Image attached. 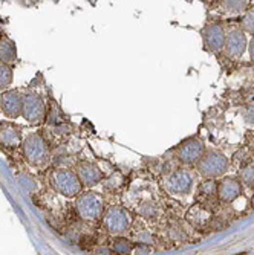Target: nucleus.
Masks as SVG:
<instances>
[{
	"label": "nucleus",
	"mask_w": 254,
	"mask_h": 255,
	"mask_svg": "<svg viewBox=\"0 0 254 255\" xmlns=\"http://www.w3.org/2000/svg\"><path fill=\"white\" fill-rule=\"evenodd\" d=\"M51 185L57 193L69 199L77 197L83 191V183L78 174L66 168H57L51 173Z\"/></svg>",
	"instance_id": "1"
},
{
	"label": "nucleus",
	"mask_w": 254,
	"mask_h": 255,
	"mask_svg": "<svg viewBox=\"0 0 254 255\" xmlns=\"http://www.w3.org/2000/svg\"><path fill=\"white\" fill-rule=\"evenodd\" d=\"M75 210L84 220H98L104 214V199L97 191H87L78 194Z\"/></svg>",
	"instance_id": "2"
},
{
	"label": "nucleus",
	"mask_w": 254,
	"mask_h": 255,
	"mask_svg": "<svg viewBox=\"0 0 254 255\" xmlns=\"http://www.w3.org/2000/svg\"><path fill=\"white\" fill-rule=\"evenodd\" d=\"M23 154H25L29 164L37 168L44 167L49 162V148L46 145L44 139L37 133H32L25 139V142H23Z\"/></svg>",
	"instance_id": "3"
},
{
	"label": "nucleus",
	"mask_w": 254,
	"mask_h": 255,
	"mask_svg": "<svg viewBox=\"0 0 254 255\" xmlns=\"http://www.w3.org/2000/svg\"><path fill=\"white\" fill-rule=\"evenodd\" d=\"M198 171L205 179H216L219 176H224L228 170V159L225 154L219 151H207L201 156V159L196 162Z\"/></svg>",
	"instance_id": "4"
},
{
	"label": "nucleus",
	"mask_w": 254,
	"mask_h": 255,
	"mask_svg": "<svg viewBox=\"0 0 254 255\" xmlns=\"http://www.w3.org/2000/svg\"><path fill=\"white\" fill-rule=\"evenodd\" d=\"M103 222L107 233L112 236L124 234L132 225V216L121 206H109L103 214Z\"/></svg>",
	"instance_id": "5"
},
{
	"label": "nucleus",
	"mask_w": 254,
	"mask_h": 255,
	"mask_svg": "<svg viewBox=\"0 0 254 255\" xmlns=\"http://www.w3.org/2000/svg\"><path fill=\"white\" fill-rule=\"evenodd\" d=\"M193 187V174L192 171L181 168L175 170L164 179V190L172 196H186Z\"/></svg>",
	"instance_id": "6"
},
{
	"label": "nucleus",
	"mask_w": 254,
	"mask_h": 255,
	"mask_svg": "<svg viewBox=\"0 0 254 255\" xmlns=\"http://www.w3.org/2000/svg\"><path fill=\"white\" fill-rule=\"evenodd\" d=\"M44 112L46 106L43 98L35 94V92H28V94L23 95V109L21 115L29 124H41L44 121Z\"/></svg>",
	"instance_id": "7"
},
{
	"label": "nucleus",
	"mask_w": 254,
	"mask_h": 255,
	"mask_svg": "<svg viewBox=\"0 0 254 255\" xmlns=\"http://www.w3.org/2000/svg\"><path fill=\"white\" fill-rule=\"evenodd\" d=\"M205 153V147L204 142L198 137H190L187 141H184L181 145H178L176 148V157L186 165H192L196 164V162L201 159V156Z\"/></svg>",
	"instance_id": "8"
},
{
	"label": "nucleus",
	"mask_w": 254,
	"mask_h": 255,
	"mask_svg": "<svg viewBox=\"0 0 254 255\" xmlns=\"http://www.w3.org/2000/svg\"><path fill=\"white\" fill-rule=\"evenodd\" d=\"M247 49V37L242 29H230L225 34L224 51L230 58H239Z\"/></svg>",
	"instance_id": "9"
},
{
	"label": "nucleus",
	"mask_w": 254,
	"mask_h": 255,
	"mask_svg": "<svg viewBox=\"0 0 254 255\" xmlns=\"http://www.w3.org/2000/svg\"><path fill=\"white\" fill-rule=\"evenodd\" d=\"M0 106L6 118H18L23 109V95H20L17 90H6L0 100Z\"/></svg>",
	"instance_id": "10"
},
{
	"label": "nucleus",
	"mask_w": 254,
	"mask_h": 255,
	"mask_svg": "<svg viewBox=\"0 0 254 255\" xmlns=\"http://www.w3.org/2000/svg\"><path fill=\"white\" fill-rule=\"evenodd\" d=\"M242 185L236 177H225L218 183V197L224 203H232L241 196Z\"/></svg>",
	"instance_id": "11"
},
{
	"label": "nucleus",
	"mask_w": 254,
	"mask_h": 255,
	"mask_svg": "<svg viewBox=\"0 0 254 255\" xmlns=\"http://www.w3.org/2000/svg\"><path fill=\"white\" fill-rule=\"evenodd\" d=\"M77 174L83 183V187H95L103 180V173L101 170L92 164V162H80L78 167H77Z\"/></svg>",
	"instance_id": "12"
},
{
	"label": "nucleus",
	"mask_w": 254,
	"mask_h": 255,
	"mask_svg": "<svg viewBox=\"0 0 254 255\" xmlns=\"http://www.w3.org/2000/svg\"><path fill=\"white\" fill-rule=\"evenodd\" d=\"M204 41L212 52H219L224 49L225 31L218 23H212L204 29Z\"/></svg>",
	"instance_id": "13"
},
{
	"label": "nucleus",
	"mask_w": 254,
	"mask_h": 255,
	"mask_svg": "<svg viewBox=\"0 0 254 255\" xmlns=\"http://www.w3.org/2000/svg\"><path fill=\"white\" fill-rule=\"evenodd\" d=\"M0 142L9 148L18 147L21 144V136H20L18 127H15L14 124H9V123L0 124Z\"/></svg>",
	"instance_id": "14"
},
{
	"label": "nucleus",
	"mask_w": 254,
	"mask_h": 255,
	"mask_svg": "<svg viewBox=\"0 0 254 255\" xmlns=\"http://www.w3.org/2000/svg\"><path fill=\"white\" fill-rule=\"evenodd\" d=\"M17 58V51L12 41L3 38L0 40V61L3 63H12Z\"/></svg>",
	"instance_id": "15"
},
{
	"label": "nucleus",
	"mask_w": 254,
	"mask_h": 255,
	"mask_svg": "<svg viewBox=\"0 0 254 255\" xmlns=\"http://www.w3.org/2000/svg\"><path fill=\"white\" fill-rule=\"evenodd\" d=\"M218 196V183L215 179H207L199 187V197L201 200H212Z\"/></svg>",
	"instance_id": "16"
},
{
	"label": "nucleus",
	"mask_w": 254,
	"mask_h": 255,
	"mask_svg": "<svg viewBox=\"0 0 254 255\" xmlns=\"http://www.w3.org/2000/svg\"><path fill=\"white\" fill-rule=\"evenodd\" d=\"M221 6L228 12H244L247 9V0H219Z\"/></svg>",
	"instance_id": "17"
},
{
	"label": "nucleus",
	"mask_w": 254,
	"mask_h": 255,
	"mask_svg": "<svg viewBox=\"0 0 254 255\" xmlns=\"http://www.w3.org/2000/svg\"><path fill=\"white\" fill-rule=\"evenodd\" d=\"M12 83V69L8 63L0 61V90H5Z\"/></svg>",
	"instance_id": "18"
},
{
	"label": "nucleus",
	"mask_w": 254,
	"mask_h": 255,
	"mask_svg": "<svg viewBox=\"0 0 254 255\" xmlns=\"http://www.w3.org/2000/svg\"><path fill=\"white\" fill-rule=\"evenodd\" d=\"M239 180L248 187H254V164H247L239 170Z\"/></svg>",
	"instance_id": "19"
},
{
	"label": "nucleus",
	"mask_w": 254,
	"mask_h": 255,
	"mask_svg": "<svg viewBox=\"0 0 254 255\" xmlns=\"http://www.w3.org/2000/svg\"><path fill=\"white\" fill-rule=\"evenodd\" d=\"M132 249H133V248H132V243H130L127 239H115L113 246H112V251H113L115 254H121V255L130 254Z\"/></svg>",
	"instance_id": "20"
},
{
	"label": "nucleus",
	"mask_w": 254,
	"mask_h": 255,
	"mask_svg": "<svg viewBox=\"0 0 254 255\" xmlns=\"http://www.w3.org/2000/svg\"><path fill=\"white\" fill-rule=\"evenodd\" d=\"M158 213H159V210L155 202H144L140 206V214L146 219H155L158 216Z\"/></svg>",
	"instance_id": "21"
},
{
	"label": "nucleus",
	"mask_w": 254,
	"mask_h": 255,
	"mask_svg": "<svg viewBox=\"0 0 254 255\" xmlns=\"http://www.w3.org/2000/svg\"><path fill=\"white\" fill-rule=\"evenodd\" d=\"M242 29L254 35V8L245 12L242 18Z\"/></svg>",
	"instance_id": "22"
},
{
	"label": "nucleus",
	"mask_w": 254,
	"mask_h": 255,
	"mask_svg": "<svg viewBox=\"0 0 254 255\" xmlns=\"http://www.w3.org/2000/svg\"><path fill=\"white\" fill-rule=\"evenodd\" d=\"M132 252L133 254H141V255H146V254H152L153 252V249L150 248V245H147V243H140L138 245L135 249H132Z\"/></svg>",
	"instance_id": "23"
},
{
	"label": "nucleus",
	"mask_w": 254,
	"mask_h": 255,
	"mask_svg": "<svg viewBox=\"0 0 254 255\" xmlns=\"http://www.w3.org/2000/svg\"><path fill=\"white\" fill-rule=\"evenodd\" d=\"M136 240L140 243H147L150 245L153 242V237L150 236V233H147V231H143V233H138L136 234Z\"/></svg>",
	"instance_id": "24"
},
{
	"label": "nucleus",
	"mask_w": 254,
	"mask_h": 255,
	"mask_svg": "<svg viewBox=\"0 0 254 255\" xmlns=\"http://www.w3.org/2000/svg\"><path fill=\"white\" fill-rule=\"evenodd\" d=\"M248 51H250V57H251V60L254 61V37L251 38V41H250V48H248Z\"/></svg>",
	"instance_id": "25"
},
{
	"label": "nucleus",
	"mask_w": 254,
	"mask_h": 255,
	"mask_svg": "<svg viewBox=\"0 0 254 255\" xmlns=\"http://www.w3.org/2000/svg\"><path fill=\"white\" fill-rule=\"evenodd\" d=\"M97 254H110V251L107 248H100V249H97Z\"/></svg>",
	"instance_id": "26"
},
{
	"label": "nucleus",
	"mask_w": 254,
	"mask_h": 255,
	"mask_svg": "<svg viewBox=\"0 0 254 255\" xmlns=\"http://www.w3.org/2000/svg\"><path fill=\"white\" fill-rule=\"evenodd\" d=\"M251 205H253V208H254V196H253V199H251Z\"/></svg>",
	"instance_id": "27"
}]
</instances>
